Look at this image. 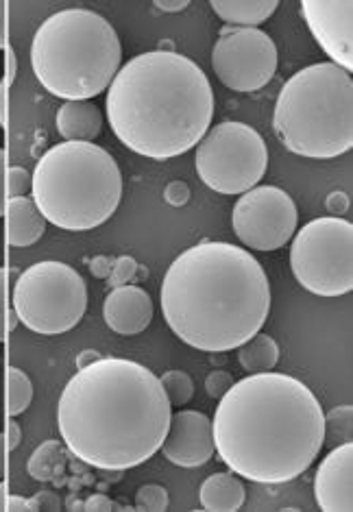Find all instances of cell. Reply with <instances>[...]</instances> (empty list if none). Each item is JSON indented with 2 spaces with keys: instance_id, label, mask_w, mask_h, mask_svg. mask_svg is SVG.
<instances>
[{
  "instance_id": "cell-18",
  "label": "cell",
  "mask_w": 353,
  "mask_h": 512,
  "mask_svg": "<svg viewBox=\"0 0 353 512\" xmlns=\"http://www.w3.org/2000/svg\"><path fill=\"white\" fill-rule=\"evenodd\" d=\"M101 129L103 114L92 101H66L57 109V131L66 142H94Z\"/></svg>"
},
{
  "instance_id": "cell-1",
  "label": "cell",
  "mask_w": 353,
  "mask_h": 512,
  "mask_svg": "<svg viewBox=\"0 0 353 512\" xmlns=\"http://www.w3.org/2000/svg\"><path fill=\"white\" fill-rule=\"evenodd\" d=\"M173 404L160 377L127 358H101L62 390L57 425L64 445L88 467L127 471L160 451Z\"/></svg>"
},
{
  "instance_id": "cell-35",
  "label": "cell",
  "mask_w": 353,
  "mask_h": 512,
  "mask_svg": "<svg viewBox=\"0 0 353 512\" xmlns=\"http://www.w3.org/2000/svg\"><path fill=\"white\" fill-rule=\"evenodd\" d=\"M112 266H114V260L112 258H105V255H99V258H94L90 262V271L94 277L99 279H107L109 273H112Z\"/></svg>"
},
{
  "instance_id": "cell-43",
  "label": "cell",
  "mask_w": 353,
  "mask_h": 512,
  "mask_svg": "<svg viewBox=\"0 0 353 512\" xmlns=\"http://www.w3.org/2000/svg\"><path fill=\"white\" fill-rule=\"evenodd\" d=\"M7 499H9V491H7V484L0 480V512L7 510Z\"/></svg>"
},
{
  "instance_id": "cell-31",
  "label": "cell",
  "mask_w": 353,
  "mask_h": 512,
  "mask_svg": "<svg viewBox=\"0 0 353 512\" xmlns=\"http://www.w3.org/2000/svg\"><path fill=\"white\" fill-rule=\"evenodd\" d=\"M29 504H31V512L35 510H42V512H59L64 508L62 504V497L53 491H40L35 493L33 497H29Z\"/></svg>"
},
{
  "instance_id": "cell-9",
  "label": "cell",
  "mask_w": 353,
  "mask_h": 512,
  "mask_svg": "<svg viewBox=\"0 0 353 512\" xmlns=\"http://www.w3.org/2000/svg\"><path fill=\"white\" fill-rule=\"evenodd\" d=\"M290 268L312 295L343 297L353 290V225L323 216L303 225L290 245Z\"/></svg>"
},
{
  "instance_id": "cell-15",
  "label": "cell",
  "mask_w": 353,
  "mask_h": 512,
  "mask_svg": "<svg viewBox=\"0 0 353 512\" xmlns=\"http://www.w3.org/2000/svg\"><path fill=\"white\" fill-rule=\"evenodd\" d=\"M314 497L323 512L353 510V443L330 449L316 469Z\"/></svg>"
},
{
  "instance_id": "cell-28",
  "label": "cell",
  "mask_w": 353,
  "mask_h": 512,
  "mask_svg": "<svg viewBox=\"0 0 353 512\" xmlns=\"http://www.w3.org/2000/svg\"><path fill=\"white\" fill-rule=\"evenodd\" d=\"M31 186H33V173H29L27 168H22V166L7 168V173H5V194H7V199L29 197Z\"/></svg>"
},
{
  "instance_id": "cell-10",
  "label": "cell",
  "mask_w": 353,
  "mask_h": 512,
  "mask_svg": "<svg viewBox=\"0 0 353 512\" xmlns=\"http://www.w3.org/2000/svg\"><path fill=\"white\" fill-rule=\"evenodd\" d=\"M197 175L218 194H245L255 188L269 168V146L251 125L225 120L212 127L197 144Z\"/></svg>"
},
{
  "instance_id": "cell-36",
  "label": "cell",
  "mask_w": 353,
  "mask_h": 512,
  "mask_svg": "<svg viewBox=\"0 0 353 512\" xmlns=\"http://www.w3.org/2000/svg\"><path fill=\"white\" fill-rule=\"evenodd\" d=\"M5 173H7V153L0 149V216H5L7 194H5Z\"/></svg>"
},
{
  "instance_id": "cell-25",
  "label": "cell",
  "mask_w": 353,
  "mask_h": 512,
  "mask_svg": "<svg viewBox=\"0 0 353 512\" xmlns=\"http://www.w3.org/2000/svg\"><path fill=\"white\" fill-rule=\"evenodd\" d=\"M162 388L166 397L170 399V404L173 406H186L188 401L194 397V382L192 377L186 371H166L162 377Z\"/></svg>"
},
{
  "instance_id": "cell-7",
  "label": "cell",
  "mask_w": 353,
  "mask_h": 512,
  "mask_svg": "<svg viewBox=\"0 0 353 512\" xmlns=\"http://www.w3.org/2000/svg\"><path fill=\"white\" fill-rule=\"evenodd\" d=\"M273 131L286 149L332 160L353 149V79L332 62L295 72L277 96Z\"/></svg>"
},
{
  "instance_id": "cell-2",
  "label": "cell",
  "mask_w": 353,
  "mask_h": 512,
  "mask_svg": "<svg viewBox=\"0 0 353 512\" xmlns=\"http://www.w3.org/2000/svg\"><path fill=\"white\" fill-rule=\"evenodd\" d=\"M216 454L240 478L286 484L306 473L325 438V412L301 380L255 373L234 382L212 421Z\"/></svg>"
},
{
  "instance_id": "cell-19",
  "label": "cell",
  "mask_w": 353,
  "mask_h": 512,
  "mask_svg": "<svg viewBox=\"0 0 353 512\" xmlns=\"http://www.w3.org/2000/svg\"><path fill=\"white\" fill-rule=\"evenodd\" d=\"M201 508L210 512H238L247 502V489L234 471L214 473L201 484Z\"/></svg>"
},
{
  "instance_id": "cell-32",
  "label": "cell",
  "mask_w": 353,
  "mask_h": 512,
  "mask_svg": "<svg viewBox=\"0 0 353 512\" xmlns=\"http://www.w3.org/2000/svg\"><path fill=\"white\" fill-rule=\"evenodd\" d=\"M164 199H166L170 205H175V207L186 205V203L190 201V188L184 184V181H173V184L166 186Z\"/></svg>"
},
{
  "instance_id": "cell-33",
  "label": "cell",
  "mask_w": 353,
  "mask_h": 512,
  "mask_svg": "<svg viewBox=\"0 0 353 512\" xmlns=\"http://www.w3.org/2000/svg\"><path fill=\"white\" fill-rule=\"evenodd\" d=\"M83 508L88 510V512H109V510H118V506L112 502V499H109V497L103 495V493L90 495L88 499H85Z\"/></svg>"
},
{
  "instance_id": "cell-22",
  "label": "cell",
  "mask_w": 353,
  "mask_h": 512,
  "mask_svg": "<svg viewBox=\"0 0 353 512\" xmlns=\"http://www.w3.org/2000/svg\"><path fill=\"white\" fill-rule=\"evenodd\" d=\"M64 469V449L62 443L46 441L33 451L29 458V475L40 482L55 480Z\"/></svg>"
},
{
  "instance_id": "cell-39",
  "label": "cell",
  "mask_w": 353,
  "mask_h": 512,
  "mask_svg": "<svg viewBox=\"0 0 353 512\" xmlns=\"http://www.w3.org/2000/svg\"><path fill=\"white\" fill-rule=\"evenodd\" d=\"M5 512H31L29 499L22 497V495H11L7 499V510Z\"/></svg>"
},
{
  "instance_id": "cell-38",
  "label": "cell",
  "mask_w": 353,
  "mask_h": 512,
  "mask_svg": "<svg viewBox=\"0 0 353 512\" xmlns=\"http://www.w3.org/2000/svg\"><path fill=\"white\" fill-rule=\"evenodd\" d=\"M190 3L188 0H155L153 7L166 11V14H177V11H184Z\"/></svg>"
},
{
  "instance_id": "cell-34",
  "label": "cell",
  "mask_w": 353,
  "mask_h": 512,
  "mask_svg": "<svg viewBox=\"0 0 353 512\" xmlns=\"http://www.w3.org/2000/svg\"><path fill=\"white\" fill-rule=\"evenodd\" d=\"M349 205H351L349 197H347L345 192H340V190L332 192L330 197H327V210H330L332 216L340 218L345 212H349Z\"/></svg>"
},
{
  "instance_id": "cell-4",
  "label": "cell",
  "mask_w": 353,
  "mask_h": 512,
  "mask_svg": "<svg viewBox=\"0 0 353 512\" xmlns=\"http://www.w3.org/2000/svg\"><path fill=\"white\" fill-rule=\"evenodd\" d=\"M105 112L114 136L129 151L149 160H173L210 131L214 92L190 57L149 51L118 70Z\"/></svg>"
},
{
  "instance_id": "cell-23",
  "label": "cell",
  "mask_w": 353,
  "mask_h": 512,
  "mask_svg": "<svg viewBox=\"0 0 353 512\" xmlns=\"http://www.w3.org/2000/svg\"><path fill=\"white\" fill-rule=\"evenodd\" d=\"M5 388H7V414L9 417H20V414L27 410L31 406L33 401V382L31 377L24 373L22 369H16V367H9L7 369V382H5Z\"/></svg>"
},
{
  "instance_id": "cell-26",
  "label": "cell",
  "mask_w": 353,
  "mask_h": 512,
  "mask_svg": "<svg viewBox=\"0 0 353 512\" xmlns=\"http://www.w3.org/2000/svg\"><path fill=\"white\" fill-rule=\"evenodd\" d=\"M168 491L162 484H144L136 493V510L142 512H164L168 510Z\"/></svg>"
},
{
  "instance_id": "cell-40",
  "label": "cell",
  "mask_w": 353,
  "mask_h": 512,
  "mask_svg": "<svg viewBox=\"0 0 353 512\" xmlns=\"http://www.w3.org/2000/svg\"><path fill=\"white\" fill-rule=\"evenodd\" d=\"M7 3L0 0V51L7 46Z\"/></svg>"
},
{
  "instance_id": "cell-27",
  "label": "cell",
  "mask_w": 353,
  "mask_h": 512,
  "mask_svg": "<svg viewBox=\"0 0 353 512\" xmlns=\"http://www.w3.org/2000/svg\"><path fill=\"white\" fill-rule=\"evenodd\" d=\"M18 314L9 308V273L0 268V343H5L7 334L16 327Z\"/></svg>"
},
{
  "instance_id": "cell-6",
  "label": "cell",
  "mask_w": 353,
  "mask_h": 512,
  "mask_svg": "<svg viewBox=\"0 0 353 512\" xmlns=\"http://www.w3.org/2000/svg\"><path fill=\"white\" fill-rule=\"evenodd\" d=\"M31 199L55 227L90 231L116 214L123 201V170L103 146L64 140L35 164Z\"/></svg>"
},
{
  "instance_id": "cell-37",
  "label": "cell",
  "mask_w": 353,
  "mask_h": 512,
  "mask_svg": "<svg viewBox=\"0 0 353 512\" xmlns=\"http://www.w3.org/2000/svg\"><path fill=\"white\" fill-rule=\"evenodd\" d=\"M3 434H5V441H7V447H9V449H16V447L20 445V441H22V430H20V425L14 421V417L9 419L7 430H5Z\"/></svg>"
},
{
  "instance_id": "cell-17",
  "label": "cell",
  "mask_w": 353,
  "mask_h": 512,
  "mask_svg": "<svg viewBox=\"0 0 353 512\" xmlns=\"http://www.w3.org/2000/svg\"><path fill=\"white\" fill-rule=\"evenodd\" d=\"M48 221L38 210V205L31 197H18V199H7L5 207V227H7V240L11 247L24 249L31 247L38 242Z\"/></svg>"
},
{
  "instance_id": "cell-8",
  "label": "cell",
  "mask_w": 353,
  "mask_h": 512,
  "mask_svg": "<svg viewBox=\"0 0 353 512\" xmlns=\"http://www.w3.org/2000/svg\"><path fill=\"white\" fill-rule=\"evenodd\" d=\"M14 310L18 321L35 334H66L88 310V286L70 264L38 262L18 277Z\"/></svg>"
},
{
  "instance_id": "cell-42",
  "label": "cell",
  "mask_w": 353,
  "mask_h": 512,
  "mask_svg": "<svg viewBox=\"0 0 353 512\" xmlns=\"http://www.w3.org/2000/svg\"><path fill=\"white\" fill-rule=\"evenodd\" d=\"M9 447H7V441H5V434H0V480L5 478L7 473V454H9Z\"/></svg>"
},
{
  "instance_id": "cell-11",
  "label": "cell",
  "mask_w": 353,
  "mask_h": 512,
  "mask_svg": "<svg viewBox=\"0 0 353 512\" xmlns=\"http://www.w3.org/2000/svg\"><path fill=\"white\" fill-rule=\"evenodd\" d=\"M279 53L262 29L225 27L212 48V68L218 81L234 92H258L275 77Z\"/></svg>"
},
{
  "instance_id": "cell-16",
  "label": "cell",
  "mask_w": 353,
  "mask_h": 512,
  "mask_svg": "<svg viewBox=\"0 0 353 512\" xmlns=\"http://www.w3.org/2000/svg\"><path fill=\"white\" fill-rule=\"evenodd\" d=\"M103 319L120 336L142 334L153 321V301L140 286H118L105 297Z\"/></svg>"
},
{
  "instance_id": "cell-14",
  "label": "cell",
  "mask_w": 353,
  "mask_h": 512,
  "mask_svg": "<svg viewBox=\"0 0 353 512\" xmlns=\"http://www.w3.org/2000/svg\"><path fill=\"white\" fill-rule=\"evenodd\" d=\"M160 451L168 462L181 469H199L208 465L216 451L208 414L199 410H181L173 414Z\"/></svg>"
},
{
  "instance_id": "cell-21",
  "label": "cell",
  "mask_w": 353,
  "mask_h": 512,
  "mask_svg": "<svg viewBox=\"0 0 353 512\" xmlns=\"http://www.w3.org/2000/svg\"><path fill=\"white\" fill-rule=\"evenodd\" d=\"M238 362L249 375L269 373L279 362V345L273 336L258 332L245 345L238 347Z\"/></svg>"
},
{
  "instance_id": "cell-13",
  "label": "cell",
  "mask_w": 353,
  "mask_h": 512,
  "mask_svg": "<svg viewBox=\"0 0 353 512\" xmlns=\"http://www.w3.org/2000/svg\"><path fill=\"white\" fill-rule=\"evenodd\" d=\"M303 18L332 64L353 70V3L351 0H303Z\"/></svg>"
},
{
  "instance_id": "cell-24",
  "label": "cell",
  "mask_w": 353,
  "mask_h": 512,
  "mask_svg": "<svg viewBox=\"0 0 353 512\" xmlns=\"http://www.w3.org/2000/svg\"><path fill=\"white\" fill-rule=\"evenodd\" d=\"M353 430V408L349 406H336L330 412H325V438L323 445L336 447L351 441Z\"/></svg>"
},
{
  "instance_id": "cell-41",
  "label": "cell",
  "mask_w": 353,
  "mask_h": 512,
  "mask_svg": "<svg viewBox=\"0 0 353 512\" xmlns=\"http://www.w3.org/2000/svg\"><path fill=\"white\" fill-rule=\"evenodd\" d=\"M103 356L99 351H94V349H88V351H81L79 353V358H77V367L79 369H83V367H88V364H92V362H96V360H101Z\"/></svg>"
},
{
  "instance_id": "cell-30",
  "label": "cell",
  "mask_w": 353,
  "mask_h": 512,
  "mask_svg": "<svg viewBox=\"0 0 353 512\" xmlns=\"http://www.w3.org/2000/svg\"><path fill=\"white\" fill-rule=\"evenodd\" d=\"M231 386H234V377L227 371H212L205 377V393L212 399H221Z\"/></svg>"
},
{
  "instance_id": "cell-20",
  "label": "cell",
  "mask_w": 353,
  "mask_h": 512,
  "mask_svg": "<svg viewBox=\"0 0 353 512\" xmlns=\"http://www.w3.org/2000/svg\"><path fill=\"white\" fill-rule=\"evenodd\" d=\"M214 14L231 29H258L279 9L277 0H212Z\"/></svg>"
},
{
  "instance_id": "cell-5",
  "label": "cell",
  "mask_w": 353,
  "mask_h": 512,
  "mask_svg": "<svg viewBox=\"0 0 353 512\" xmlns=\"http://www.w3.org/2000/svg\"><path fill=\"white\" fill-rule=\"evenodd\" d=\"M31 68L57 99L90 101L123 68V44L105 16L83 7L62 9L35 31Z\"/></svg>"
},
{
  "instance_id": "cell-12",
  "label": "cell",
  "mask_w": 353,
  "mask_h": 512,
  "mask_svg": "<svg viewBox=\"0 0 353 512\" xmlns=\"http://www.w3.org/2000/svg\"><path fill=\"white\" fill-rule=\"evenodd\" d=\"M231 223L245 247L277 251L295 236L299 210L286 190L277 186H255L240 194Z\"/></svg>"
},
{
  "instance_id": "cell-29",
  "label": "cell",
  "mask_w": 353,
  "mask_h": 512,
  "mask_svg": "<svg viewBox=\"0 0 353 512\" xmlns=\"http://www.w3.org/2000/svg\"><path fill=\"white\" fill-rule=\"evenodd\" d=\"M138 271L140 266L138 262L131 258V255H123V258L114 260V266H112V273H109L107 282L112 288H118V286H127L133 277H138Z\"/></svg>"
},
{
  "instance_id": "cell-3",
  "label": "cell",
  "mask_w": 353,
  "mask_h": 512,
  "mask_svg": "<svg viewBox=\"0 0 353 512\" xmlns=\"http://www.w3.org/2000/svg\"><path fill=\"white\" fill-rule=\"evenodd\" d=\"M162 312L173 334L192 349H238L269 319V277L249 251L205 240L170 262Z\"/></svg>"
}]
</instances>
